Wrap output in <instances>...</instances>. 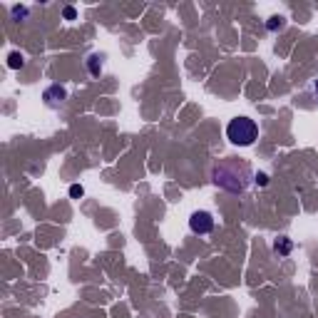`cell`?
<instances>
[{
    "label": "cell",
    "instance_id": "6da1fadb",
    "mask_svg": "<svg viewBox=\"0 0 318 318\" xmlns=\"http://www.w3.org/2000/svg\"><path fill=\"white\" fill-rule=\"evenodd\" d=\"M249 179H251V169L246 162H239V159H224L214 167V182L226 191H244L249 187Z\"/></svg>",
    "mask_w": 318,
    "mask_h": 318
},
{
    "label": "cell",
    "instance_id": "7a4b0ae2",
    "mask_svg": "<svg viewBox=\"0 0 318 318\" xmlns=\"http://www.w3.org/2000/svg\"><path fill=\"white\" fill-rule=\"evenodd\" d=\"M226 137L231 144H239V147H251L258 137V127H256L254 120L249 117H234L229 125H226Z\"/></svg>",
    "mask_w": 318,
    "mask_h": 318
},
{
    "label": "cell",
    "instance_id": "3957f363",
    "mask_svg": "<svg viewBox=\"0 0 318 318\" xmlns=\"http://www.w3.org/2000/svg\"><path fill=\"white\" fill-rule=\"evenodd\" d=\"M189 229L194 234H211L214 231V216L209 211H194L189 216Z\"/></svg>",
    "mask_w": 318,
    "mask_h": 318
},
{
    "label": "cell",
    "instance_id": "277c9868",
    "mask_svg": "<svg viewBox=\"0 0 318 318\" xmlns=\"http://www.w3.org/2000/svg\"><path fill=\"white\" fill-rule=\"evenodd\" d=\"M65 97H67V90L60 87V85L48 87V90H45V95H43V100H45V105H48V107H60V105L65 102Z\"/></svg>",
    "mask_w": 318,
    "mask_h": 318
},
{
    "label": "cell",
    "instance_id": "5b68a950",
    "mask_svg": "<svg viewBox=\"0 0 318 318\" xmlns=\"http://www.w3.org/2000/svg\"><path fill=\"white\" fill-rule=\"evenodd\" d=\"M291 249H293V244H291V239H286V236H283V239H278V241H276V244H273V251H276V254H291Z\"/></svg>",
    "mask_w": 318,
    "mask_h": 318
},
{
    "label": "cell",
    "instance_id": "8992f818",
    "mask_svg": "<svg viewBox=\"0 0 318 318\" xmlns=\"http://www.w3.org/2000/svg\"><path fill=\"white\" fill-rule=\"evenodd\" d=\"M87 67H90V75L97 77V75L102 72V58H100V55H92V58L87 60Z\"/></svg>",
    "mask_w": 318,
    "mask_h": 318
},
{
    "label": "cell",
    "instance_id": "52a82bcc",
    "mask_svg": "<svg viewBox=\"0 0 318 318\" xmlns=\"http://www.w3.org/2000/svg\"><path fill=\"white\" fill-rule=\"evenodd\" d=\"M23 65H25V58H23L20 53H10V55H8V67H10V70H20Z\"/></svg>",
    "mask_w": 318,
    "mask_h": 318
},
{
    "label": "cell",
    "instance_id": "ba28073f",
    "mask_svg": "<svg viewBox=\"0 0 318 318\" xmlns=\"http://www.w3.org/2000/svg\"><path fill=\"white\" fill-rule=\"evenodd\" d=\"M266 28H268L271 33H276V30H281V28H283V18H281V15H273V18H268V23H266Z\"/></svg>",
    "mask_w": 318,
    "mask_h": 318
},
{
    "label": "cell",
    "instance_id": "9c48e42d",
    "mask_svg": "<svg viewBox=\"0 0 318 318\" xmlns=\"http://www.w3.org/2000/svg\"><path fill=\"white\" fill-rule=\"evenodd\" d=\"M13 18H15V20H20V18H28V8H20V5H15V8H13Z\"/></svg>",
    "mask_w": 318,
    "mask_h": 318
},
{
    "label": "cell",
    "instance_id": "30bf717a",
    "mask_svg": "<svg viewBox=\"0 0 318 318\" xmlns=\"http://www.w3.org/2000/svg\"><path fill=\"white\" fill-rule=\"evenodd\" d=\"M254 182L258 184V187H266V184H268V174H266V172H258V174L254 177Z\"/></svg>",
    "mask_w": 318,
    "mask_h": 318
},
{
    "label": "cell",
    "instance_id": "8fae6325",
    "mask_svg": "<svg viewBox=\"0 0 318 318\" xmlns=\"http://www.w3.org/2000/svg\"><path fill=\"white\" fill-rule=\"evenodd\" d=\"M82 194H85V189H82L80 184H72V187H70V196H72V199H80Z\"/></svg>",
    "mask_w": 318,
    "mask_h": 318
},
{
    "label": "cell",
    "instance_id": "7c38bea8",
    "mask_svg": "<svg viewBox=\"0 0 318 318\" xmlns=\"http://www.w3.org/2000/svg\"><path fill=\"white\" fill-rule=\"evenodd\" d=\"M77 18V10L75 8H65V20H75Z\"/></svg>",
    "mask_w": 318,
    "mask_h": 318
},
{
    "label": "cell",
    "instance_id": "4fadbf2b",
    "mask_svg": "<svg viewBox=\"0 0 318 318\" xmlns=\"http://www.w3.org/2000/svg\"><path fill=\"white\" fill-rule=\"evenodd\" d=\"M313 90H316V95H318V80H316V85H313Z\"/></svg>",
    "mask_w": 318,
    "mask_h": 318
}]
</instances>
